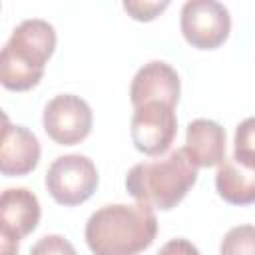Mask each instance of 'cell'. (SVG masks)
<instances>
[{
    "label": "cell",
    "mask_w": 255,
    "mask_h": 255,
    "mask_svg": "<svg viewBox=\"0 0 255 255\" xmlns=\"http://www.w3.org/2000/svg\"><path fill=\"white\" fill-rule=\"evenodd\" d=\"M157 233L153 207L141 201L110 203L96 209L86 223V243L94 255H137Z\"/></svg>",
    "instance_id": "obj_1"
},
{
    "label": "cell",
    "mask_w": 255,
    "mask_h": 255,
    "mask_svg": "<svg viewBox=\"0 0 255 255\" xmlns=\"http://www.w3.org/2000/svg\"><path fill=\"white\" fill-rule=\"evenodd\" d=\"M197 169L187 149L177 147L163 157L135 163L126 175V189L135 201L167 211L195 185Z\"/></svg>",
    "instance_id": "obj_2"
},
{
    "label": "cell",
    "mask_w": 255,
    "mask_h": 255,
    "mask_svg": "<svg viewBox=\"0 0 255 255\" xmlns=\"http://www.w3.org/2000/svg\"><path fill=\"white\" fill-rule=\"evenodd\" d=\"M56 30L42 18L22 20L6 40L0 54V82L14 92H26L44 76L56 48Z\"/></svg>",
    "instance_id": "obj_3"
},
{
    "label": "cell",
    "mask_w": 255,
    "mask_h": 255,
    "mask_svg": "<svg viewBox=\"0 0 255 255\" xmlns=\"http://www.w3.org/2000/svg\"><path fill=\"white\" fill-rule=\"evenodd\" d=\"M98 169L88 155L68 153L56 157L46 171V189L56 203L72 207L88 201L98 187Z\"/></svg>",
    "instance_id": "obj_4"
},
{
    "label": "cell",
    "mask_w": 255,
    "mask_h": 255,
    "mask_svg": "<svg viewBox=\"0 0 255 255\" xmlns=\"http://www.w3.org/2000/svg\"><path fill=\"white\" fill-rule=\"evenodd\" d=\"M181 34L193 48L215 50L231 32V16L225 4L217 0H189L179 14Z\"/></svg>",
    "instance_id": "obj_5"
},
{
    "label": "cell",
    "mask_w": 255,
    "mask_h": 255,
    "mask_svg": "<svg viewBox=\"0 0 255 255\" xmlns=\"http://www.w3.org/2000/svg\"><path fill=\"white\" fill-rule=\"evenodd\" d=\"M38 197L28 187H8L0 197V255H18L20 239L40 221Z\"/></svg>",
    "instance_id": "obj_6"
},
{
    "label": "cell",
    "mask_w": 255,
    "mask_h": 255,
    "mask_svg": "<svg viewBox=\"0 0 255 255\" xmlns=\"http://www.w3.org/2000/svg\"><path fill=\"white\" fill-rule=\"evenodd\" d=\"M94 116L90 104L74 94L54 96L42 114V126L56 143L76 145L84 141L92 131Z\"/></svg>",
    "instance_id": "obj_7"
},
{
    "label": "cell",
    "mask_w": 255,
    "mask_h": 255,
    "mask_svg": "<svg viewBox=\"0 0 255 255\" xmlns=\"http://www.w3.org/2000/svg\"><path fill=\"white\" fill-rule=\"evenodd\" d=\"M129 131L137 151L145 155L165 153L177 133L175 108L163 102H147L133 108Z\"/></svg>",
    "instance_id": "obj_8"
},
{
    "label": "cell",
    "mask_w": 255,
    "mask_h": 255,
    "mask_svg": "<svg viewBox=\"0 0 255 255\" xmlns=\"http://www.w3.org/2000/svg\"><path fill=\"white\" fill-rule=\"evenodd\" d=\"M179 94L181 82L175 68L161 60L143 64L135 72L129 86V100L133 108L147 102H163L175 108L179 102Z\"/></svg>",
    "instance_id": "obj_9"
},
{
    "label": "cell",
    "mask_w": 255,
    "mask_h": 255,
    "mask_svg": "<svg viewBox=\"0 0 255 255\" xmlns=\"http://www.w3.org/2000/svg\"><path fill=\"white\" fill-rule=\"evenodd\" d=\"M40 141L34 131L24 126H12L4 116L2 145H0V171L8 177L26 175L36 169L40 161Z\"/></svg>",
    "instance_id": "obj_10"
},
{
    "label": "cell",
    "mask_w": 255,
    "mask_h": 255,
    "mask_svg": "<svg viewBox=\"0 0 255 255\" xmlns=\"http://www.w3.org/2000/svg\"><path fill=\"white\" fill-rule=\"evenodd\" d=\"M197 167H215L225 161V129L221 124L205 118L189 122L185 145Z\"/></svg>",
    "instance_id": "obj_11"
},
{
    "label": "cell",
    "mask_w": 255,
    "mask_h": 255,
    "mask_svg": "<svg viewBox=\"0 0 255 255\" xmlns=\"http://www.w3.org/2000/svg\"><path fill=\"white\" fill-rule=\"evenodd\" d=\"M215 189L219 197L231 205L255 203V167L225 157L215 173Z\"/></svg>",
    "instance_id": "obj_12"
},
{
    "label": "cell",
    "mask_w": 255,
    "mask_h": 255,
    "mask_svg": "<svg viewBox=\"0 0 255 255\" xmlns=\"http://www.w3.org/2000/svg\"><path fill=\"white\" fill-rule=\"evenodd\" d=\"M219 255H255V225L231 227L221 239Z\"/></svg>",
    "instance_id": "obj_13"
},
{
    "label": "cell",
    "mask_w": 255,
    "mask_h": 255,
    "mask_svg": "<svg viewBox=\"0 0 255 255\" xmlns=\"http://www.w3.org/2000/svg\"><path fill=\"white\" fill-rule=\"evenodd\" d=\"M233 159L247 167H255V116L245 118L235 128Z\"/></svg>",
    "instance_id": "obj_14"
},
{
    "label": "cell",
    "mask_w": 255,
    "mask_h": 255,
    "mask_svg": "<svg viewBox=\"0 0 255 255\" xmlns=\"http://www.w3.org/2000/svg\"><path fill=\"white\" fill-rule=\"evenodd\" d=\"M30 255H78V253H76L74 245L64 235L52 233V235L40 237L32 245Z\"/></svg>",
    "instance_id": "obj_15"
},
{
    "label": "cell",
    "mask_w": 255,
    "mask_h": 255,
    "mask_svg": "<svg viewBox=\"0 0 255 255\" xmlns=\"http://www.w3.org/2000/svg\"><path fill=\"white\" fill-rule=\"evenodd\" d=\"M167 6H169L167 0H161V2L128 0V2H124V10H126L133 20H139V22H149V20H153V18L159 16Z\"/></svg>",
    "instance_id": "obj_16"
},
{
    "label": "cell",
    "mask_w": 255,
    "mask_h": 255,
    "mask_svg": "<svg viewBox=\"0 0 255 255\" xmlns=\"http://www.w3.org/2000/svg\"><path fill=\"white\" fill-rule=\"evenodd\" d=\"M155 255H201V253L191 241H187L183 237H175V239H169L167 243H163Z\"/></svg>",
    "instance_id": "obj_17"
}]
</instances>
